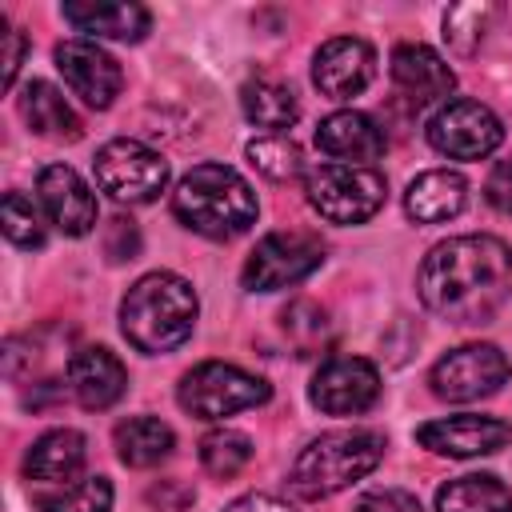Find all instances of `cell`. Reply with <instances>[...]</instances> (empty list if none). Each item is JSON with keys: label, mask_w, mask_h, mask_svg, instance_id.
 Listing matches in <instances>:
<instances>
[{"label": "cell", "mask_w": 512, "mask_h": 512, "mask_svg": "<svg viewBox=\"0 0 512 512\" xmlns=\"http://www.w3.org/2000/svg\"><path fill=\"white\" fill-rule=\"evenodd\" d=\"M416 292L424 308L448 324H484L512 292V252L484 232L452 236L424 256Z\"/></svg>", "instance_id": "6da1fadb"}, {"label": "cell", "mask_w": 512, "mask_h": 512, "mask_svg": "<svg viewBox=\"0 0 512 512\" xmlns=\"http://www.w3.org/2000/svg\"><path fill=\"white\" fill-rule=\"evenodd\" d=\"M196 292L176 272H148L140 276L128 296L120 300V332L136 352L160 356L180 348L196 328Z\"/></svg>", "instance_id": "7a4b0ae2"}, {"label": "cell", "mask_w": 512, "mask_h": 512, "mask_svg": "<svg viewBox=\"0 0 512 512\" xmlns=\"http://www.w3.org/2000/svg\"><path fill=\"white\" fill-rule=\"evenodd\" d=\"M172 216L208 240H232L256 220V192L228 164H196L172 192Z\"/></svg>", "instance_id": "3957f363"}, {"label": "cell", "mask_w": 512, "mask_h": 512, "mask_svg": "<svg viewBox=\"0 0 512 512\" xmlns=\"http://www.w3.org/2000/svg\"><path fill=\"white\" fill-rule=\"evenodd\" d=\"M384 460V436L376 428H336L316 436L292 464V492L300 500H328L364 480Z\"/></svg>", "instance_id": "277c9868"}, {"label": "cell", "mask_w": 512, "mask_h": 512, "mask_svg": "<svg viewBox=\"0 0 512 512\" xmlns=\"http://www.w3.org/2000/svg\"><path fill=\"white\" fill-rule=\"evenodd\" d=\"M304 196L328 224H364L384 208L388 184L364 164H320L304 176Z\"/></svg>", "instance_id": "5b68a950"}, {"label": "cell", "mask_w": 512, "mask_h": 512, "mask_svg": "<svg viewBox=\"0 0 512 512\" xmlns=\"http://www.w3.org/2000/svg\"><path fill=\"white\" fill-rule=\"evenodd\" d=\"M272 396V388L236 368V364H224V360H204L196 364L192 372H184L180 388H176V400L188 416L196 420H224L232 412H244V408H256Z\"/></svg>", "instance_id": "8992f818"}, {"label": "cell", "mask_w": 512, "mask_h": 512, "mask_svg": "<svg viewBox=\"0 0 512 512\" xmlns=\"http://www.w3.org/2000/svg\"><path fill=\"white\" fill-rule=\"evenodd\" d=\"M92 168H96L100 192H108L120 204H152L168 188V160L156 148L128 136L108 140L96 152Z\"/></svg>", "instance_id": "52a82bcc"}, {"label": "cell", "mask_w": 512, "mask_h": 512, "mask_svg": "<svg viewBox=\"0 0 512 512\" xmlns=\"http://www.w3.org/2000/svg\"><path fill=\"white\" fill-rule=\"evenodd\" d=\"M324 260V244L312 232H268L252 256L244 260V288L248 292H280L312 276Z\"/></svg>", "instance_id": "ba28073f"}, {"label": "cell", "mask_w": 512, "mask_h": 512, "mask_svg": "<svg viewBox=\"0 0 512 512\" xmlns=\"http://www.w3.org/2000/svg\"><path fill=\"white\" fill-rule=\"evenodd\" d=\"M424 132L428 144L448 160H484L504 144V124L480 100H444Z\"/></svg>", "instance_id": "9c48e42d"}, {"label": "cell", "mask_w": 512, "mask_h": 512, "mask_svg": "<svg viewBox=\"0 0 512 512\" xmlns=\"http://www.w3.org/2000/svg\"><path fill=\"white\" fill-rule=\"evenodd\" d=\"M508 372H512L508 356L496 344H460L432 364L428 384L440 400L468 404V400H484V396L500 392Z\"/></svg>", "instance_id": "30bf717a"}, {"label": "cell", "mask_w": 512, "mask_h": 512, "mask_svg": "<svg viewBox=\"0 0 512 512\" xmlns=\"http://www.w3.org/2000/svg\"><path fill=\"white\" fill-rule=\"evenodd\" d=\"M308 396L328 416H356V412H368L376 404V396H380V372L364 356H332L312 376Z\"/></svg>", "instance_id": "8fae6325"}, {"label": "cell", "mask_w": 512, "mask_h": 512, "mask_svg": "<svg viewBox=\"0 0 512 512\" xmlns=\"http://www.w3.org/2000/svg\"><path fill=\"white\" fill-rule=\"evenodd\" d=\"M56 68H60L64 84L88 108H108L124 88L120 64L96 40H64V44H56Z\"/></svg>", "instance_id": "7c38bea8"}, {"label": "cell", "mask_w": 512, "mask_h": 512, "mask_svg": "<svg viewBox=\"0 0 512 512\" xmlns=\"http://www.w3.org/2000/svg\"><path fill=\"white\" fill-rule=\"evenodd\" d=\"M376 76V52L360 36H336L312 56V84L332 100L360 96Z\"/></svg>", "instance_id": "4fadbf2b"}, {"label": "cell", "mask_w": 512, "mask_h": 512, "mask_svg": "<svg viewBox=\"0 0 512 512\" xmlns=\"http://www.w3.org/2000/svg\"><path fill=\"white\" fill-rule=\"evenodd\" d=\"M416 440L428 452L452 456V460H468V456H492L512 440V424L496 420V416H444L432 424L416 428Z\"/></svg>", "instance_id": "5bb4252c"}, {"label": "cell", "mask_w": 512, "mask_h": 512, "mask_svg": "<svg viewBox=\"0 0 512 512\" xmlns=\"http://www.w3.org/2000/svg\"><path fill=\"white\" fill-rule=\"evenodd\" d=\"M36 196H40L48 220H52L64 236H88V232L96 228V216H100L96 196H92V188H88L68 164H48V168H40V176H36Z\"/></svg>", "instance_id": "9a60e30c"}, {"label": "cell", "mask_w": 512, "mask_h": 512, "mask_svg": "<svg viewBox=\"0 0 512 512\" xmlns=\"http://www.w3.org/2000/svg\"><path fill=\"white\" fill-rule=\"evenodd\" d=\"M316 148L324 156H332V164H372L384 156L388 140H384V128L368 116V112H356V108H340L332 116L320 120L316 128Z\"/></svg>", "instance_id": "2e32d148"}, {"label": "cell", "mask_w": 512, "mask_h": 512, "mask_svg": "<svg viewBox=\"0 0 512 512\" xmlns=\"http://www.w3.org/2000/svg\"><path fill=\"white\" fill-rule=\"evenodd\" d=\"M392 80L412 104L448 100V92L456 88L448 60L428 44H396L392 48Z\"/></svg>", "instance_id": "e0dca14e"}, {"label": "cell", "mask_w": 512, "mask_h": 512, "mask_svg": "<svg viewBox=\"0 0 512 512\" xmlns=\"http://www.w3.org/2000/svg\"><path fill=\"white\" fill-rule=\"evenodd\" d=\"M68 388H72V396L84 404V408H92V412H100V408H112L120 396H124V388H128V372H124V364H120V356L116 352H108V348H80L72 360H68Z\"/></svg>", "instance_id": "ac0fdd59"}, {"label": "cell", "mask_w": 512, "mask_h": 512, "mask_svg": "<svg viewBox=\"0 0 512 512\" xmlns=\"http://www.w3.org/2000/svg\"><path fill=\"white\" fill-rule=\"evenodd\" d=\"M60 12L76 32L108 40H140L152 24L148 8L132 0H68Z\"/></svg>", "instance_id": "d6986e66"}, {"label": "cell", "mask_w": 512, "mask_h": 512, "mask_svg": "<svg viewBox=\"0 0 512 512\" xmlns=\"http://www.w3.org/2000/svg\"><path fill=\"white\" fill-rule=\"evenodd\" d=\"M468 204V184L460 172L452 168H432V172H420L408 192H404V212L416 220V224H444L452 216H460Z\"/></svg>", "instance_id": "ffe728a7"}, {"label": "cell", "mask_w": 512, "mask_h": 512, "mask_svg": "<svg viewBox=\"0 0 512 512\" xmlns=\"http://www.w3.org/2000/svg\"><path fill=\"white\" fill-rule=\"evenodd\" d=\"M84 456H88V448L76 428H52L28 448L24 476L40 480V484H68L84 468Z\"/></svg>", "instance_id": "44dd1931"}, {"label": "cell", "mask_w": 512, "mask_h": 512, "mask_svg": "<svg viewBox=\"0 0 512 512\" xmlns=\"http://www.w3.org/2000/svg\"><path fill=\"white\" fill-rule=\"evenodd\" d=\"M20 116L44 140H76L84 128L72 104L64 100V92H56L48 80H28L20 88Z\"/></svg>", "instance_id": "7402d4cb"}, {"label": "cell", "mask_w": 512, "mask_h": 512, "mask_svg": "<svg viewBox=\"0 0 512 512\" xmlns=\"http://www.w3.org/2000/svg\"><path fill=\"white\" fill-rule=\"evenodd\" d=\"M240 108L256 128H268V136H284V128H292L300 116L296 92L276 76H252L240 88Z\"/></svg>", "instance_id": "603a6c76"}, {"label": "cell", "mask_w": 512, "mask_h": 512, "mask_svg": "<svg viewBox=\"0 0 512 512\" xmlns=\"http://www.w3.org/2000/svg\"><path fill=\"white\" fill-rule=\"evenodd\" d=\"M112 440H116V456L128 468H152V464H160L176 448L172 428L164 420H156V416H128V420H120Z\"/></svg>", "instance_id": "cb8c5ba5"}, {"label": "cell", "mask_w": 512, "mask_h": 512, "mask_svg": "<svg viewBox=\"0 0 512 512\" xmlns=\"http://www.w3.org/2000/svg\"><path fill=\"white\" fill-rule=\"evenodd\" d=\"M436 512H512V492L488 472L456 476L436 492Z\"/></svg>", "instance_id": "d4e9b609"}, {"label": "cell", "mask_w": 512, "mask_h": 512, "mask_svg": "<svg viewBox=\"0 0 512 512\" xmlns=\"http://www.w3.org/2000/svg\"><path fill=\"white\" fill-rule=\"evenodd\" d=\"M36 508L40 512H108L112 508V484H108V476L68 480L52 492H40Z\"/></svg>", "instance_id": "484cf974"}, {"label": "cell", "mask_w": 512, "mask_h": 512, "mask_svg": "<svg viewBox=\"0 0 512 512\" xmlns=\"http://www.w3.org/2000/svg\"><path fill=\"white\" fill-rule=\"evenodd\" d=\"M252 460V440L244 432H232V428H216L200 440V464L208 476H236L244 464Z\"/></svg>", "instance_id": "4316f807"}, {"label": "cell", "mask_w": 512, "mask_h": 512, "mask_svg": "<svg viewBox=\"0 0 512 512\" xmlns=\"http://www.w3.org/2000/svg\"><path fill=\"white\" fill-rule=\"evenodd\" d=\"M492 16H496L492 4H456V8L444 12V40H448L460 56H472L476 44L484 40Z\"/></svg>", "instance_id": "83f0119b"}, {"label": "cell", "mask_w": 512, "mask_h": 512, "mask_svg": "<svg viewBox=\"0 0 512 512\" xmlns=\"http://www.w3.org/2000/svg\"><path fill=\"white\" fill-rule=\"evenodd\" d=\"M248 160L268 176V180H292L304 172V156L288 136H256L248 144Z\"/></svg>", "instance_id": "f1b7e54d"}, {"label": "cell", "mask_w": 512, "mask_h": 512, "mask_svg": "<svg viewBox=\"0 0 512 512\" xmlns=\"http://www.w3.org/2000/svg\"><path fill=\"white\" fill-rule=\"evenodd\" d=\"M0 224H4V236L16 244V248H40L44 244V224H40V212L36 204L24 196V192H4V204H0Z\"/></svg>", "instance_id": "f546056e"}, {"label": "cell", "mask_w": 512, "mask_h": 512, "mask_svg": "<svg viewBox=\"0 0 512 512\" xmlns=\"http://www.w3.org/2000/svg\"><path fill=\"white\" fill-rule=\"evenodd\" d=\"M280 320H284V332L296 340V348H312V344L324 336V328H328L324 312H320L316 304H308V300H296V304H288Z\"/></svg>", "instance_id": "4dcf8cb0"}, {"label": "cell", "mask_w": 512, "mask_h": 512, "mask_svg": "<svg viewBox=\"0 0 512 512\" xmlns=\"http://www.w3.org/2000/svg\"><path fill=\"white\" fill-rule=\"evenodd\" d=\"M352 512H420V504L404 488H376V492L360 496Z\"/></svg>", "instance_id": "1f68e13d"}, {"label": "cell", "mask_w": 512, "mask_h": 512, "mask_svg": "<svg viewBox=\"0 0 512 512\" xmlns=\"http://www.w3.org/2000/svg\"><path fill=\"white\" fill-rule=\"evenodd\" d=\"M484 192H488L492 208H500V212H508V216H512V156H508V160H500V164L492 168V176H488Z\"/></svg>", "instance_id": "d6a6232c"}, {"label": "cell", "mask_w": 512, "mask_h": 512, "mask_svg": "<svg viewBox=\"0 0 512 512\" xmlns=\"http://www.w3.org/2000/svg\"><path fill=\"white\" fill-rule=\"evenodd\" d=\"M0 36H4V88H12V84H16L20 56H24V36H20L8 20H0Z\"/></svg>", "instance_id": "836d02e7"}, {"label": "cell", "mask_w": 512, "mask_h": 512, "mask_svg": "<svg viewBox=\"0 0 512 512\" xmlns=\"http://www.w3.org/2000/svg\"><path fill=\"white\" fill-rule=\"evenodd\" d=\"M224 512H296L288 500H280V496H268V492H248V496H240V500H232Z\"/></svg>", "instance_id": "e575fe53"}]
</instances>
